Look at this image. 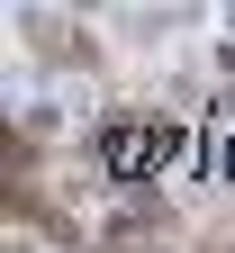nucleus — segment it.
Here are the masks:
<instances>
[{
	"mask_svg": "<svg viewBox=\"0 0 235 253\" xmlns=\"http://www.w3.org/2000/svg\"><path fill=\"white\" fill-rule=\"evenodd\" d=\"M181 118H154V109H99L82 126V172L99 190H145L163 163H181Z\"/></svg>",
	"mask_w": 235,
	"mask_h": 253,
	"instance_id": "1",
	"label": "nucleus"
}]
</instances>
